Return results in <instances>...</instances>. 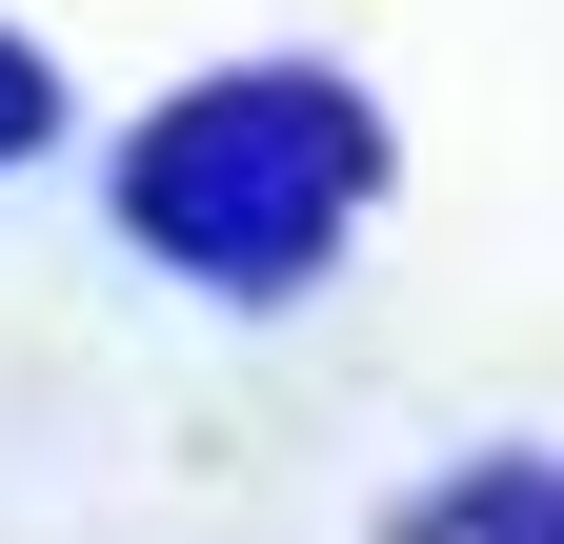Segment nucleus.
Returning <instances> with one entry per match:
<instances>
[{
    "instance_id": "7ed1b4c3",
    "label": "nucleus",
    "mask_w": 564,
    "mask_h": 544,
    "mask_svg": "<svg viewBox=\"0 0 564 544\" xmlns=\"http://www.w3.org/2000/svg\"><path fill=\"white\" fill-rule=\"evenodd\" d=\"M41 142V41H0V162Z\"/></svg>"
},
{
    "instance_id": "f257e3e1",
    "label": "nucleus",
    "mask_w": 564,
    "mask_h": 544,
    "mask_svg": "<svg viewBox=\"0 0 564 544\" xmlns=\"http://www.w3.org/2000/svg\"><path fill=\"white\" fill-rule=\"evenodd\" d=\"M364 182H383V142H364L343 81H202V101H162V142L121 162V222L162 242L182 283L282 303L343 222H364Z\"/></svg>"
},
{
    "instance_id": "f03ea898",
    "label": "nucleus",
    "mask_w": 564,
    "mask_h": 544,
    "mask_svg": "<svg viewBox=\"0 0 564 544\" xmlns=\"http://www.w3.org/2000/svg\"><path fill=\"white\" fill-rule=\"evenodd\" d=\"M383 544H564V464H544V444H505V464H464V485H423Z\"/></svg>"
}]
</instances>
